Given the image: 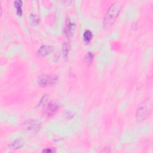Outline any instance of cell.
I'll return each instance as SVG.
<instances>
[{
    "mask_svg": "<svg viewBox=\"0 0 153 153\" xmlns=\"http://www.w3.org/2000/svg\"><path fill=\"white\" fill-rule=\"evenodd\" d=\"M55 151L53 149H52L51 148H45V149H44V150H42V152H46V153H49V152H54Z\"/></svg>",
    "mask_w": 153,
    "mask_h": 153,
    "instance_id": "15",
    "label": "cell"
},
{
    "mask_svg": "<svg viewBox=\"0 0 153 153\" xmlns=\"http://www.w3.org/2000/svg\"><path fill=\"white\" fill-rule=\"evenodd\" d=\"M84 59L86 63L90 64L94 59V54L91 52H88V53L85 55Z\"/></svg>",
    "mask_w": 153,
    "mask_h": 153,
    "instance_id": "12",
    "label": "cell"
},
{
    "mask_svg": "<svg viewBox=\"0 0 153 153\" xmlns=\"http://www.w3.org/2000/svg\"><path fill=\"white\" fill-rule=\"evenodd\" d=\"M30 23L32 25H37L39 22V17L36 15V14H31L30 15Z\"/></svg>",
    "mask_w": 153,
    "mask_h": 153,
    "instance_id": "11",
    "label": "cell"
},
{
    "mask_svg": "<svg viewBox=\"0 0 153 153\" xmlns=\"http://www.w3.org/2000/svg\"><path fill=\"white\" fill-rule=\"evenodd\" d=\"M58 80L57 76H50L48 75H42L38 77L37 83L41 87L54 84Z\"/></svg>",
    "mask_w": 153,
    "mask_h": 153,
    "instance_id": "3",
    "label": "cell"
},
{
    "mask_svg": "<svg viewBox=\"0 0 153 153\" xmlns=\"http://www.w3.org/2000/svg\"><path fill=\"white\" fill-rule=\"evenodd\" d=\"M53 50H54V47L53 46L47 45H42L38 50L37 54L40 56L45 57L48 55L49 54H50L53 51Z\"/></svg>",
    "mask_w": 153,
    "mask_h": 153,
    "instance_id": "5",
    "label": "cell"
},
{
    "mask_svg": "<svg viewBox=\"0 0 153 153\" xmlns=\"http://www.w3.org/2000/svg\"><path fill=\"white\" fill-rule=\"evenodd\" d=\"M48 99V96H47V95H44V96H42V99L40 100L39 105H44L47 103Z\"/></svg>",
    "mask_w": 153,
    "mask_h": 153,
    "instance_id": "14",
    "label": "cell"
},
{
    "mask_svg": "<svg viewBox=\"0 0 153 153\" xmlns=\"http://www.w3.org/2000/svg\"><path fill=\"white\" fill-rule=\"evenodd\" d=\"M63 53V56L65 59H68V51H69V46L67 43H64L63 45L62 48Z\"/></svg>",
    "mask_w": 153,
    "mask_h": 153,
    "instance_id": "13",
    "label": "cell"
},
{
    "mask_svg": "<svg viewBox=\"0 0 153 153\" xmlns=\"http://www.w3.org/2000/svg\"><path fill=\"white\" fill-rule=\"evenodd\" d=\"M151 109V108H149V106L148 107V105L145 103L143 102L140 103L136 111V120L138 122L144 120Z\"/></svg>",
    "mask_w": 153,
    "mask_h": 153,
    "instance_id": "4",
    "label": "cell"
},
{
    "mask_svg": "<svg viewBox=\"0 0 153 153\" xmlns=\"http://www.w3.org/2000/svg\"><path fill=\"white\" fill-rule=\"evenodd\" d=\"M121 8V5L120 2L117 1L111 5L104 17L103 27L105 28L108 29L112 25L120 13Z\"/></svg>",
    "mask_w": 153,
    "mask_h": 153,
    "instance_id": "1",
    "label": "cell"
},
{
    "mask_svg": "<svg viewBox=\"0 0 153 153\" xmlns=\"http://www.w3.org/2000/svg\"><path fill=\"white\" fill-rule=\"evenodd\" d=\"M23 145V140L22 138H18L13 140L10 143L8 147L10 149L13 150H16L20 148Z\"/></svg>",
    "mask_w": 153,
    "mask_h": 153,
    "instance_id": "8",
    "label": "cell"
},
{
    "mask_svg": "<svg viewBox=\"0 0 153 153\" xmlns=\"http://www.w3.org/2000/svg\"><path fill=\"white\" fill-rule=\"evenodd\" d=\"M14 7L16 8V13L18 16H22V1L21 0H16L14 2Z\"/></svg>",
    "mask_w": 153,
    "mask_h": 153,
    "instance_id": "9",
    "label": "cell"
},
{
    "mask_svg": "<svg viewBox=\"0 0 153 153\" xmlns=\"http://www.w3.org/2000/svg\"><path fill=\"white\" fill-rule=\"evenodd\" d=\"M92 38H93V34L90 30H87L84 32L83 35V39L85 42H89L91 40Z\"/></svg>",
    "mask_w": 153,
    "mask_h": 153,
    "instance_id": "10",
    "label": "cell"
},
{
    "mask_svg": "<svg viewBox=\"0 0 153 153\" xmlns=\"http://www.w3.org/2000/svg\"><path fill=\"white\" fill-rule=\"evenodd\" d=\"M75 29V25L72 23L69 19L66 21V27H65V33L67 36H71L73 35Z\"/></svg>",
    "mask_w": 153,
    "mask_h": 153,
    "instance_id": "7",
    "label": "cell"
},
{
    "mask_svg": "<svg viewBox=\"0 0 153 153\" xmlns=\"http://www.w3.org/2000/svg\"><path fill=\"white\" fill-rule=\"evenodd\" d=\"M59 105L57 103H50L47 106L45 109V114L47 116L50 117L53 115L59 109Z\"/></svg>",
    "mask_w": 153,
    "mask_h": 153,
    "instance_id": "6",
    "label": "cell"
},
{
    "mask_svg": "<svg viewBox=\"0 0 153 153\" xmlns=\"http://www.w3.org/2000/svg\"><path fill=\"white\" fill-rule=\"evenodd\" d=\"M23 128L30 133H37L41 127V123L37 120H30L26 121L23 124Z\"/></svg>",
    "mask_w": 153,
    "mask_h": 153,
    "instance_id": "2",
    "label": "cell"
}]
</instances>
